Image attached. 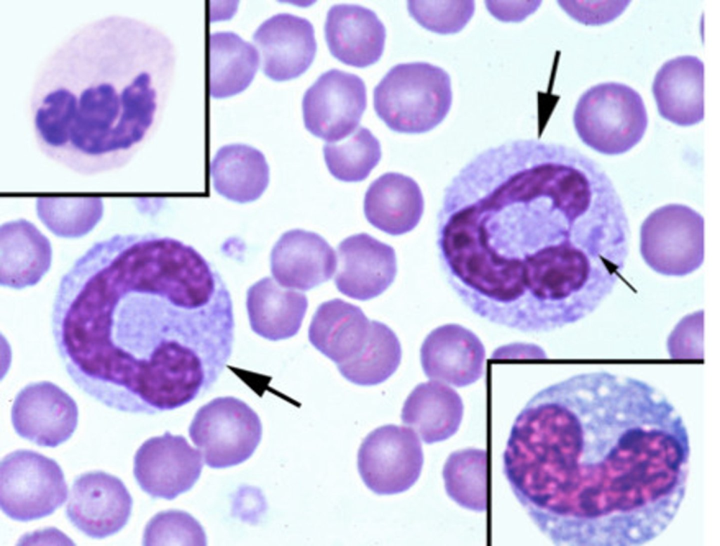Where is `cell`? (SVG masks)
<instances>
[{
  "instance_id": "1",
  "label": "cell",
  "mask_w": 720,
  "mask_h": 546,
  "mask_svg": "<svg viewBox=\"0 0 720 546\" xmlns=\"http://www.w3.org/2000/svg\"><path fill=\"white\" fill-rule=\"evenodd\" d=\"M437 244L450 287L475 315L529 334L593 313L629 254V222L601 166L575 148L517 139L452 178Z\"/></svg>"
},
{
  "instance_id": "2",
  "label": "cell",
  "mask_w": 720,
  "mask_h": 546,
  "mask_svg": "<svg viewBox=\"0 0 720 546\" xmlns=\"http://www.w3.org/2000/svg\"><path fill=\"white\" fill-rule=\"evenodd\" d=\"M685 423L657 388L599 370L536 393L503 454L518 502L555 545H639L674 519L686 494Z\"/></svg>"
},
{
  "instance_id": "3",
  "label": "cell",
  "mask_w": 720,
  "mask_h": 546,
  "mask_svg": "<svg viewBox=\"0 0 720 546\" xmlns=\"http://www.w3.org/2000/svg\"><path fill=\"white\" fill-rule=\"evenodd\" d=\"M51 329L73 382L105 405L155 414L202 396L229 361L233 302L218 271L179 240L98 241L63 276Z\"/></svg>"
},
{
  "instance_id": "4",
  "label": "cell",
  "mask_w": 720,
  "mask_h": 546,
  "mask_svg": "<svg viewBox=\"0 0 720 546\" xmlns=\"http://www.w3.org/2000/svg\"><path fill=\"white\" fill-rule=\"evenodd\" d=\"M158 40L148 25L110 15L74 30L48 56L30 110L40 147L72 168L127 161L157 113Z\"/></svg>"
},
{
  "instance_id": "5",
  "label": "cell",
  "mask_w": 720,
  "mask_h": 546,
  "mask_svg": "<svg viewBox=\"0 0 720 546\" xmlns=\"http://www.w3.org/2000/svg\"><path fill=\"white\" fill-rule=\"evenodd\" d=\"M452 104L449 75L425 62L397 64L373 90V106L392 131L421 134L439 125Z\"/></svg>"
},
{
  "instance_id": "6",
  "label": "cell",
  "mask_w": 720,
  "mask_h": 546,
  "mask_svg": "<svg viewBox=\"0 0 720 546\" xmlns=\"http://www.w3.org/2000/svg\"><path fill=\"white\" fill-rule=\"evenodd\" d=\"M573 123L587 146L605 155H619L643 137L648 115L641 95L618 82H605L586 90L576 105Z\"/></svg>"
},
{
  "instance_id": "7",
  "label": "cell",
  "mask_w": 720,
  "mask_h": 546,
  "mask_svg": "<svg viewBox=\"0 0 720 546\" xmlns=\"http://www.w3.org/2000/svg\"><path fill=\"white\" fill-rule=\"evenodd\" d=\"M188 433L206 465L224 469L252 455L260 443L262 426L257 414L243 400L219 397L198 409Z\"/></svg>"
},
{
  "instance_id": "8",
  "label": "cell",
  "mask_w": 720,
  "mask_h": 546,
  "mask_svg": "<svg viewBox=\"0 0 720 546\" xmlns=\"http://www.w3.org/2000/svg\"><path fill=\"white\" fill-rule=\"evenodd\" d=\"M68 485L58 464L35 451L18 450L0 464V505L19 521L53 514L66 500Z\"/></svg>"
},
{
  "instance_id": "9",
  "label": "cell",
  "mask_w": 720,
  "mask_h": 546,
  "mask_svg": "<svg viewBox=\"0 0 720 546\" xmlns=\"http://www.w3.org/2000/svg\"><path fill=\"white\" fill-rule=\"evenodd\" d=\"M640 252L655 272L684 277L704 260V219L682 204H668L652 212L640 229Z\"/></svg>"
},
{
  "instance_id": "10",
  "label": "cell",
  "mask_w": 720,
  "mask_h": 546,
  "mask_svg": "<svg viewBox=\"0 0 720 546\" xmlns=\"http://www.w3.org/2000/svg\"><path fill=\"white\" fill-rule=\"evenodd\" d=\"M423 464L421 443L410 428L380 426L371 432L358 452V470L366 487L378 495L409 490L418 479Z\"/></svg>"
},
{
  "instance_id": "11",
  "label": "cell",
  "mask_w": 720,
  "mask_h": 546,
  "mask_svg": "<svg viewBox=\"0 0 720 546\" xmlns=\"http://www.w3.org/2000/svg\"><path fill=\"white\" fill-rule=\"evenodd\" d=\"M366 103V89L361 78L338 69L330 70L304 93L305 128L327 142L340 141L358 127Z\"/></svg>"
},
{
  "instance_id": "12",
  "label": "cell",
  "mask_w": 720,
  "mask_h": 546,
  "mask_svg": "<svg viewBox=\"0 0 720 546\" xmlns=\"http://www.w3.org/2000/svg\"><path fill=\"white\" fill-rule=\"evenodd\" d=\"M203 467L200 452L182 436L166 431L146 440L134 459V475L153 498L171 500L192 488Z\"/></svg>"
},
{
  "instance_id": "13",
  "label": "cell",
  "mask_w": 720,
  "mask_h": 546,
  "mask_svg": "<svg viewBox=\"0 0 720 546\" xmlns=\"http://www.w3.org/2000/svg\"><path fill=\"white\" fill-rule=\"evenodd\" d=\"M132 497L117 477L101 471L77 477L71 488L66 515L80 531L92 538L119 532L132 510Z\"/></svg>"
},
{
  "instance_id": "14",
  "label": "cell",
  "mask_w": 720,
  "mask_h": 546,
  "mask_svg": "<svg viewBox=\"0 0 720 546\" xmlns=\"http://www.w3.org/2000/svg\"><path fill=\"white\" fill-rule=\"evenodd\" d=\"M15 432L37 445L55 447L68 440L78 421L77 403L49 381L32 383L17 394L11 408Z\"/></svg>"
},
{
  "instance_id": "15",
  "label": "cell",
  "mask_w": 720,
  "mask_h": 546,
  "mask_svg": "<svg viewBox=\"0 0 720 546\" xmlns=\"http://www.w3.org/2000/svg\"><path fill=\"white\" fill-rule=\"evenodd\" d=\"M420 353L423 370L430 380L462 388L484 374V346L474 332L458 324L433 329L423 341Z\"/></svg>"
},
{
  "instance_id": "16",
  "label": "cell",
  "mask_w": 720,
  "mask_h": 546,
  "mask_svg": "<svg viewBox=\"0 0 720 546\" xmlns=\"http://www.w3.org/2000/svg\"><path fill=\"white\" fill-rule=\"evenodd\" d=\"M338 290L350 298L368 300L382 294L397 272L394 249L366 233L352 235L338 247Z\"/></svg>"
},
{
  "instance_id": "17",
  "label": "cell",
  "mask_w": 720,
  "mask_h": 546,
  "mask_svg": "<svg viewBox=\"0 0 720 546\" xmlns=\"http://www.w3.org/2000/svg\"><path fill=\"white\" fill-rule=\"evenodd\" d=\"M252 38L261 52L264 73L274 81L299 77L309 68L316 53L313 25L290 13L267 19Z\"/></svg>"
},
{
  "instance_id": "18",
  "label": "cell",
  "mask_w": 720,
  "mask_h": 546,
  "mask_svg": "<svg viewBox=\"0 0 720 546\" xmlns=\"http://www.w3.org/2000/svg\"><path fill=\"white\" fill-rule=\"evenodd\" d=\"M336 263L334 249L321 236L300 229L283 233L270 255L275 281L284 288L302 291L330 280Z\"/></svg>"
},
{
  "instance_id": "19",
  "label": "cell",
  "mask_w": 720,
  "mask_h": 546,
  "mask_svg": "<svg viewBox=\"0 0 720 546\" xmlns=\"http://www.w3.org/2000/svg\"><path fill=\"white\" fill-rule=\"evenodd\" d=\"M325 37L330 53L344 64L366 68L382 56L386 30L371 10L355 4H336L328 11Z\"/></svg>"
},
{
  "instance_id": "20",
  "label": "cell",
  "mask_w": 720,
  "mask_h": 546,
  "mask_svg": "<svg viewBox=\"0 0 720 546\" xmlns=\"http://www.w3.org/2000/svg\"><path fill=\"white\" fill-rule=\"evenodd\" d=\"M659 114L681 127L704 119V64L694 56H682L664 63L652 83Z\"/></svg>"
},
{
  "instance_id": "21",
  "label": "cell",
  "mask_w": 720,
  "mask_h": 546,
  "mask_svg": "<svg viewBox=\"0 0 720 546\" xmlns=\"http://www.w3.org/2000/svg\"><path fill=\"white\" fill-rule=\"evenodd\" d=\"M49 240L25 219L9 221L0 227V284L14 289L33 286L51 265Z\"/></svg>"
},
{
  "instance_id": "22",
  "label": "cell",
  "mask_w": 720,
  "mask_h": 546,
  "mask_svg": "<svg viewBox=\"0 0 720 546\" xmlns=\"http://www.w3.org/2000/svg\"><path fill=\"white\" fill-rule=\"evenodd\" d=\"M364 211L374 227L392 236L412 231L424 211V198L418 183L398 172H387L368 188Z\"/></svg>"
},
{
  "instance_id": "23",
  "label": "cell",
  "mask_w": 720,
  "mask_h": 546,
  "mask_svg": "<svg viewBox=\"0 0 720 546\" xmlns=\"http://www.w3.org/2000/svg\"><path fill=\"white\" fill-rule=\"evenodd\" d=\"M308 307L306 295L284 288L266 277L247 291L246 308L252 331L277 341L295 336Z\"/></svg>"
},
{
  "instance_id": "24",
  "label": "cell",
  "mask_w": 720,
  "mask_h": 546,
  "mask_svg": "<svg viewBox=\"0 0 720 546\" xmlns=\"http://www.w3.org/2000/svg\"><path fill=\"white\" fill-rule=\"evenodd\" d=\"M370 325L371 321L359 307L335 298L318 307L309 327V340L316 349L339 365L361 350Z\"/></svg>"
},
{
  "instance_id": "25",
  "label": "cell",
  "mask_w": 720,
  "mask_h": 546,
  "mask_svg": "<svg viewBox=\"0 0 720 546\" xmlns=\"http://www.w3.org/2000/svg\"><path fill=\"white\" fill-rule=\"evenodd\" d=\"M463 403L451 386L436 381L416 386L406 398L401 420L427 444L445 440L458 431Z\"/></svg>"
},
{
  "instance_id": "26",
  "label": "cell",
  "mask_w": 720,
  "mask_h": 546,
  "mask_svg": "<svg viewBox=\"0 0 720 546\" xmlns=\"http://www.w3.org/2000/svg\"><path fill=\"white\" fill-rule=\"evenodd\" d=\"M214 190L228 200L246 203L257 200L269 183V167L264 154L247 144L221 147L210 164Z\"/></svg>"
},
{
  "instance_id": "27",
  "label": "cell",
  "mask_w": 720,
  "mask_h": 546,
  "mask_svg": "<svg viewBox=\"0 0 720 546\" xmlns=\"http://www.w3.org/2000/svg\"><path fill=\"white\" fill-rule=\"evenodd\" d=\"M209 40L210 96L224 99L242 92L257 71V50L232 32H214Z\"/></svg>"
},
{
  "instance_id": "28",
  "label": "cell",
  "mask_w": 720,
  "mask_h": 546,
  "mask_svg": "<svg viewBox=\"0 0 720 546\" xmlns=\"http://www.w3.org/2000/svg\"><path fill=\"white\" fill-rule=\"evenodd\" d=\"M401 353L395 333L384 323L373 320L361 350L351 360L337 366L349 381L359 386H375L385 381L396 372Z\"/></svg>"
},
{
  "instance_id": "29",
  "label": "cell",
  "mask_w": 720,
  "mask_h": 546,
  "mask_svg": "<svg viewBox=\"0 0 720 546\" xmlns=\"http://www.w3.org/2000/svg\"><path fill=\"white\" fill-rule=\"evenodd\" d=\"M323 151L330 173L345 182L364 180L381 158L380 141L368 128L363 127L342 141L325 144Z\"/></svg>"
},
{
  "instance_id": "30",
  "label": "cell",
  "mask_w": 720,
  "mask_h": 546,
  "mask_svg": "<svg viewBox=\"0 0 720 546\" xmlns=\"http://www.w3.org/2000/svg\"><path fill=\"white\" fill-rule=\"evenodd\" d=\"M36 210L39 219L53 234L77 239L97 225L104 206L101 198H39Z\"/></svg>"
},
{
  "instance_id": "31",
  "label": "cell",
  "mask_w": 720,
  "mask_h": 546,
  "mask_svg": "<svg viewBox=\"0 0 720 546\" xmlns=\"http://www.w3.org/2000/svg\"><path fill=\"white\" fill-rule=\"evenodd\" d=\"M486 453L465 449L450 455L443 469L447 495L460 506L477 512L486 509Z\"/></svg>"
},
{
  "instance_id": "32",
  "label": "cell",
  "mask_w": 720,
  "mask_h": 546,
  "mask_svg": "<svg viewBox=\"0 0 720 546\" xmlns=\"http://www.w3.org/2000/svg\"><path fill=\"white\" fill-rule=\"evenodd\" d=\"M144 545H206L207 538L200 523L180 510L159 512L147 523Z\"/></svg>"
},
{
  "instance_id": "33",
  "label": "cell",
  "mask_w": 720,
  "mask_h": 546,
  "mask_svg": "<svg viewBox=\"0 0 720 546\" xmlns=\"http://www.w3.org/2000/svg\"><path fill=\"white\" fill-rule=\"evenodd\" d=\"M410 15L424 28L441 34L461 30L475 11L473 1H409Z\"/></svg>"
},
{
  "instance_id": "34",
  "label": "cell",
  "mask_w": 720,
  "mask_h": 546,
  "mask_svg": "<svg viewBox=\"0 0 720 546\" xmlns=\"http://www.w3.org/2000/svg\"><path fill=\"white\" fill-rule=\"evenodd\" d=\"M704 312L683 317L668 336L667 348L671 358H703Z\"/></svg>"
},
{
  "instance_id": "35",
  "label": "cell",
  "mask_w": 720,
  "mask_h": 546,
  "mask_svg": "<svg viewBox=\"0 0 720 546\" xmlns=\"http://www.w3.org/2000/svg\"><path fill=\"white\" fill-rule=\"evenodd\" d=\"M559 2L572 18L587 25H600L612 21L629 4V1Z\"/></svg>"
},
{
  "instance_id": "36",
  "label": "cell",
  "mask_w": 720,
  "mask_h": 546,
  "mask_svg": "<svg viewBox=\"0 0 720 546\" xmlns=\"http://www.w3.org/2000/svg\"><path fill=\"white\" fill-rule=\"evenodd\" d=\"M534 353L538 356V357H546L545 352L540 347L534 344H525V343H512L497 348L493 355V358H509L511 355L515 353L513 357H515L516 355L522 353L523 357H529L525 353H527L531 357H534L530 353Z\"/></svg>"
}]
</instances>
